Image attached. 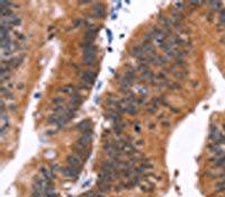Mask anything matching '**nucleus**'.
<instances>
[{"instance_id":"1","label":"nucleus","mask_w":225,"mask_h":197,"mask_svg":"<svg viewBox=\"0 0 225 197\" xmlns=\"http://www.w3.org/2000/svg\"><path fill=\"white\" fill-rule=\"evenodd\" d=\"M96 77H97V74L96 72L94 71H90V70H87V71H83V72L81 73V81H82V84L84 86H90V84H92V82L95 81Z\"/></svg>"},{"instance_id":"2","label":"nucleus","mask_w":225,"mask_h":197,"mask_svg":"<svg viewBox=\"0 0 225 197\" xmlns=\"http://www.w3.org/2000/svg\"><path fill=\"white\" fill-rule=\"evenodd\" d=\"M24 59H25V54H24V53H19L18 55L12 56V57H10L9 60H7V61L5 62L10 67L11 70H12V69H16V68L19 67L22 63V61H24Z\"/></svg>"},{"instance_id":"3","label":"nucleus","mask_w":225,"mask_h":197,"mask_svg":"<svg viewBox=\"0 0 225 197\" xmlns=\"http://www.w3.org/2000/svg\"><path fill=\"white\" fill-rule=\"evenodd\" d=\"M67 162L68 166L71 167V168L75 169L77 171L80 172V163H81V159L78 157V156H74V154H71L67 158Z\"/></svg>"},{"instance_id":"4","label":"nucleus","mask_w":225,"mask_h":197,"mask_svg":"<svg viewBox=\"0 0 225 197\" xmlns=\"http://www.w3.org/2000/svg\"><path fill=\"white\" fill-rule=\"evenodd\" d=\"M91 137H92V132H91V131L83 132V133L81 134V137L78 140V143H80V144H82V145H84V146H87L90 143Z\"/></svg>"},{"instance_id":"5","label":"nucleus","mask_w":225,"mask_h":197,"mask_svg":"<svg viewBox=\"0 0 225 197\" xmlns=\"http://www.w3.org/2000/svg\"><path fill=\"white\" fill-rule=\"evenodd\" d=\"M92 15L95 18H102L105 16V8L101 4H97V5L92 8Z\"/></svg>"},{"instance_id":"6","label":"nucleus","mask_w":225,"mask_h":197,"mask_svg":"<svg viewBox=\"0 0 225 197\" xmlns=\"http://www.w3.org/2000/svg\"><path fill=\"white\" fill-rule=\"evenodd\" d=\"M41 174H42V177L43 178H45V179H47V180H52L55 178V174H54V172L52 171V170H50V169H47V168H41Z\"/></svg>"},{"instance_id":"7","label":"nucleus","mask_w":225,"mask_h":197,"mask_svg":"<svg viewBox=\"0 0 225 197\" xmlns=\"http://www.w3.org/2000/svg\"><path fill=\"white\" fill-rule=\"evenodd\" d=\"M61 172L63 174V176H65V177H77V174H79V171H77L75 169L71 168V167H65V168H62L61 169Z\"/></svg>"},{"instance_id":"8","label":"nucleus","mask_w":225,"mask_h":197,"mask_svg":"<svg viewBox=\"0 0 225 197\" xmlns=\"http://www.w3.org/2000/svg\"><path fill=\"white\" fill-rule=\"evenodd\" d=\"M82 102V97L79 95L78 92L73 94L71 97V100H70V106L74 107V108H78V106Z\"/></svg>"},{"instance_id":"9","label":"nucleus","mask_w":225,"mask_h":197,"mask_svg":"<svg viewBox=\"0 0 225 197\" xmlns=\"http://www.w3.org/2000/svg\"><path fill=\"white\" fill-rule=\"evenodd\" d=\"M131 54L135 57H137V59H141L142 56H144V52L142 50L141 45H135L131 49Z\"/></svg>"},{"instance_id":"10","label":"nucleus","mask_w":225,"mask_h":197,"mask_svg":"<svg viewBox=\"0 0 225 197\" xmlns=\"http://www.w3.org/2000/svg\"><path fill=\"white\" fill-rule=\"evenodd\" d=\"M210 162L213 163L215 167H223L225 166V154L221 157H214L210 159Z\"/></svg>"},{"instance_id":"11","label":"nucleus","mask_w":225,"mask_h":197,"mask_svg":"<svg viewBox=\"0 0 225 197\" xmlns=\"http://www.w3.org/2000/svg\"><path fill=\"white\" fill-rule=\"evenodd\" d=\"M77 129L83 133V132H87V131H90V121L89 119H83L82 122H80L77 126Z\"/></svg>"},{"instance_id":"12","label":"nucleus","mask_w":225,"mask_h":197,"mask_svg":"<svg viewBox=\"0 0 225 197\" xmlns=\"http://www.w3.org/2000/svg\"><path fill=\"white\" fill-rule=\"evenodd\" d=\"M134 92L135 94H137L140 97H145V96L147 95V92H149V91H147V89H146V87L142 86V84H137V86L135 87Z\"/></svg>"},{"instance_id":"13","label":"nucleus","mask_w":225,"mask_h":197,"mask_svg":"<svg viewBox=\"0 0 225 197\" xmlns=\"http://www.w3.org/2000/svg\"><path fill=\"white\" fill-rule=\"evenodd\" d=\"M97 184H98V189H99L101 194L108 193V191L110 190V188H112V186H110L109 182H97Z\"/></svg>"},{"instance_id":"14","label":"nucleus","mask_w":225,"mask_h":197,"mask_svg":"<svg viewBox=\"0 0 225 197\" xmlns=\"http://www.w3.org/2000/svg\"><path fill=\"white\" fill-rule=\"evenodd\" d=\"M60 91L63 92V94H72V95L77 92L74 86H72V84H65V86H63L61 89H60Z\"/></svg>"},{"instance_id":"15","label":"nucleus","mask_w":225,"mask_h":197,"mask_svg":"<svg viewBox=\"0 0 225 197\" xmlns=\"http://www.w3.org/2000/svg\"><path fill=\"white\" fill-rule=\"evenodd\" d=\"M82 61L86 65H94L96 61V55H83Z\"/></svg>"},{"instance_id":"16","label":"nucleus","mask_w":225,"mask_h":197,"mask_svg":"<svg viewBox=\"0 0 225 197\" xmlns=\"http://www.w3.org/2000/svg\"><path fill=\"white\" fill-rule=\"evenodd\" d=\"M125 112L128 113L129 115H134L137 113V107H136V105H128L125 108Z\"/></svg>"},{"instance_id":"17","label":"nucleus","mask_w":225,"mask_h":197,"mask_svg":"<svg viewBox=\"0 0 225 197\" xmlns=\"http://www.w3.org/2000/svg\"><path fill=\"white\" fill-rule=\"evenodd\" d=\"M167 88L169 90H179L180 89V84L176 81H171V82H168L167 84Z\"/></svg>"},{"instance_id":"18","label":"nucleus","mask_w":225,"mask_h":197,"mask_svg":"<svg viewBox=\"0 0 225 197\" xmlns=\"http://www.w3.org/2000/svg\"><path fill=\"white\" fill-rule=\"evenodd\" d=\"M123 129H124V124L122 123V122L114 124V131H115V133H116V134H120Z\"/></svg>"},{"instance_id":"19","label":"nucleus","mask_w":225,"mask_h":197,"mask_svg":"<svg viewBox=\"0 0 225 197\" xmlns=\"http://www.w3.org/2000/svg\"><path fill=\"white\" fill-rule=\"evenodd\" d=\"M209 5H210V8H213L214 10H221V8H223L221 1H210Z\"/></svg>"},{"instance_id":"20","label":"nucleus","mask_w":225,"mask_h":197,"mask_svg":"<svg viewBox=\"0 0 225 197\" xmlns=\"http://www.w3.org/2000/svg\"><path fill=\"white\" fill-rule=\"evenodd\" d=\"M215 188H216V190L218 191H225V181H221V182H217L216 186H215Z\"/></svg>"},{"instance_id":"21","label":"nucleus","mask_w":225,"mask_h":197,"mask_svg":"<svg viewBox=\"0 0 225 197\" xmlns=\"http://www.w3.org/2000/svg\"><path fill=\"white\" fill-rule=\"evenodd\" d=\"M154 190V186L153 185H145L142 186V191H145V193H151Z\"/></svg>"},{"instance_id":"22","label":"nucleus","mask_w":225,"mask_h":197,"mask_svg":"<svg viewBox=\"0 0 225 197\" xmlns=\"http://www.w3.org/2000/svg\"><path fill=\"white\" fill-rule=\"evenodd\" d=\"M84 197H102V194L101 193H94V191H90V193H87Z\"/></svg>"},{"instance_id":"23","label":"nucleus","mask_w":225,"mask_h":197,"mask_svg":"<svg viewBox=\"0 0 225 197\" xmlns=\"http://www.w3.org/2000/svg\"><path fill=\"white\" fill-rule=\"evenodd\" d=\"M185 2H182V1H177V2H174V6H176V9L177 10H179L180 9H184L185 8Z\"/></svg>"},{"instance_id":"24","label":"nucleus","mask_w":225,"mask_h":197,"mask_svg":"<svg viewBox=\"0 0 225 197\" xmlns=\"http://www.w3.org/2000/svg\"><path fill=\"white\" fill-rule=\"evenodd\" d=\"M52 102L57 105V106H61V104H63V98H61V97H55V98L52 100Z\"/></svg>"},{"instance_id":"25","label":"nucleus","mask_w":225,"mask_h":197,"mask_svg":"<svg viewBox=\"0 0 225 197\" xmlns=\"http://www.w3.org/2000/svg\"><path fill=\"white\" fill-rule=\"evenodd\" d=\"M219 19H221V23L225 26V9H222L219 12Z\"/></svg>"},{"instance_id":"26","label":"nucleus","mask_w":225,"mask_h":197,"mask_svg":"<svg viewBox=\"0 0 225 197\" xmlns=\"http://www.w3.org/2000/svg\"><path fill=\"white\" fill-rule=\"evenodd\" d=\"M56 170H60V166L57 163H52V171H56Z\"/></svg>"},{"instance_id":"27","label":"nucleus","mask_w":225,"mask_h":197,"mask_svg":"<svg viewBox=\"0 0 225 197\" xmlns=\"http://www.w3.org/2000/svg\"><path fill=\"white\" fill-rule=\"evenodd\" d=\"M8 110L15 112V110H16V106H15V105H8Z\"/></svg>"},{"instance_id":"28","label":"nucleus","mask_w":225,"mask_h":197,"mask_svg":"<svg viewBox=\"0 0 225 197\" xmlns=\"http://www.w3.org/2000/svg\"><path fill=\"white\" fill-rule=\"evenodd\" d=\"M200 4H202L200 1H190V2H189V5L191 6H199Z\"/></svg>"},{"instance_id":"29","label":"nucleus","mask_w":225,"mask_h":197,"mask_svg":"<svg viewBox=\"0 0 225 197\" xmlns=\"http://www.w3.org/2000/svg\"><path fill=\"white\" fill-rule=\"evenodd\" d=\"M170 109H171V110H172L173 113H178V112H179V109H178V108H174V107H170Z\"/></svg>"},{"instance_id":"30","label":"nucleus","mask_w":225,"mask_h":197,"mask_svg":"<svg viewBox=\"0 0 225 197\" xmlns=\"http://www.w3.org/2000/svg\"><path fill=\"white\" fill-rule=\"evenodd\" d=\"M134 129H135V131H136V132H140V129H141L140 125H139V124H137V125H136V126H135Z\"/></svg>"},{"instance_id":"31","label":"nucleus","mask_w":225,"mask_h":197,"mask_svg":"<svg viewBox=\"0 0 225 197\" xmlns=\"http://www.w3.org/2000/svg\"><path fill=\"white\" fill-rule=\"evenodd\" d=\"M107 34L109 35V42H112V33H110V31H107Z\"/></svg>"},{"instance_id":"32","label":"nucleus","mask_w":225,"mask_h":197,"mask_svg":"<svg viewBox=\"0 0 225 197\" xmlns=\"http://www.w3.org/2000/svg\"><path fill=\"white\" fill-rule=\"evenodd\" d=\"M163 125H164V126H169V122H164Z\"/></svg>"}]
</instances>
